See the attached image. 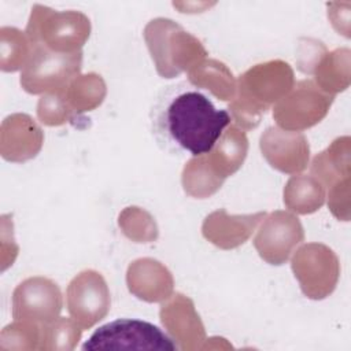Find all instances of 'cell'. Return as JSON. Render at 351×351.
I'll list each match as a JSON object with an SVG mask.
<instances>
[{"instance_id":"obj_11","label":"cell","mask_w":351,"mask_h":351,"mask_svg":"<svg viewBox=\"0 0 351 351\" xmlns=\"http://www.w3.org/2000/svg\"><path fill=\"white\" fill-rule=\"evenodd\" d=\"M63 299L58 284L47 277H29L12 292V318L44 325L56 319Z\"/></svg>"},{"instance_id":"obj_29","label":"cell","mask_w":351,"mask_h":351,"mask_svg":"<svg viewBox=\"0 0 351 351\" xmlns=\"http://www.w3.org/2000/svg\"><path fill=\"white\" fill-rule=\"evenodd\" d=\"M350 185L351 177L336 182L328 192V207L339 221H350Z\"/></svg>"},{"instance_id":"obj_8","label":"cell","mask_w":351,"mask_h":351,"mask_svg":"<svg viewBox=\"0 0 351 351\" xmlns=\"http://www.w3.org/2000/svg\"><path fill=\"white\" fill-rule=\"evenodd\" d=\"M335 96L324 92L311 80L298 81L292 89L273 106V119L278 128L302 132L319 123Z\"/></svg>"},{"instance_id":"obj_23","label":"cell","mask_w":351,"mask_h":351,"mask_svg":"<svg viewBox=\"0 0 351 351\" xmlns=\"http://www.w3.org/2000/svg\"><path fill=\"white\" fill-rule=\"evenodd\" d=\"M106 95V82L101 75L96 73L77 75L64 89V96L77 115L97 108Z\"/></svg>"},{"instance_id":"obj_30","label":"cell","mask_w":351,"mask_h":351,"mask_svg":"<svg viewBox=\"0 0 351 351\" xmlns=\"http://www.w3.org/2000/svg\"><path fill=\"white\" fill-rule=\"evenodd\" d=\"M328 52L326 47L313 38H304L300 41L298 49V67L300 71L306 74H313L314 67L319 62V59Z\"/></svg>"},{"instance_id":"obj_6","label":"cell","mask_w":351,"mask_h":351,"mask_svg":"<svg viewBox=\"0 0 351 351\" xmlns=\"http://www.w3.org/2000/svg\"><path fill=\"white\" fill-rule=\"evenodd\" d=\"M291 267L304 296L313 300L328 298L340 277V262L332 248L322 243H307L296 250Z\"/></svg>"},{"instance_id":"obj_18","label":"cell","mask_w":351,"mask_h":351,"mask_svg":"<svg viewBox=\"0 0 351 351\" xmlns=\"http://www.w3.org/2000/svg\"><path fill=\"white\" fill-rule=\"evenodd\" d=\"M351 140L348 136L337 137L332 144L314 156L310 171L325 188L351 177Z\"/></svg>"},{"instance_id":"obj_17","label":"cell","mask_w":351,"mask_h":351,"mask_svg":"<svg viewBox=\"0 0 351 351\" xmlns=\"http://www.w3.org/2000/svg\"><path fill=\"white\" fill-rule=\"evenodd\" d=\"M247 152L248 138L245 132L236 125H229L214 147L204 155L213 170L226 180L243 166Z\"/></svg>"},{"instance_id":"obj_19","label":"cell","mask_w":351,"mask_h":351,"mask_svg":"<svg viewBox=\"0 0 351 351\" xmlns=\"http://www.w3.org/2000/svg\"><path fill=\"white\" fill-rule=\"evenodd\" d=\"M188 81L221 101H230L236 93V78L230 69L217 59H203L188 71Z\"/></svg>"},{"instance_id":"obj_16","label":"cell","mask_w":351,"mask_h":351,"mask_svg":"<svg viewBox=\"0 0 351 351\" xmlns=\"http://www.w3.org/2000/svg\"><path fill=\"white\" fill-rule=\"evenodd\" d=\"M129 292L148 303L165 302L173 295L174 278L170 270L154 258H140L128 266Z\"/></svg>"},{"instance_id":"obj_27","label":"cell","mask_w":351,"mask_h":351,"mask_svg":"<svg viewBox=\"0 0 351 351\" xmlns=\"http://www.w3.org/2000/svg\"><path fill=\"white\" fill-rule=\"evenodd\" d=\"M41 325L27 321H16L7 325L0 333L1 350H38Z\"/></svg>"},{"instance_id":"obj_5","label":"cell","mask_w":351,"mask_h":351,"mask_svg":"<svg viewBox=\"0 0 351 351\" xmlns=\"http://www.w3.org/2000/svg\"><path fill=\"white\" fill-rule=\"evenodd\" d=\"M82 52L58 53L33 47L32 56L21 73V86L30 95L60 92L80 75Z\"/></svg>"},{"instance_id":"obj_3","label":"cell","mask_w":351,"mask_h":351,"mask_svg":"<svg viewBox=\"0 0 351 351\" xmlns=\"http://www.w3.org/2000/svg\"><path fill=\"white\" fill-rule=\"evenodd\" d=\"M144 40L156 73L163 78L178 77L207 56L200 40L167 18L149 21L144 29Z\"/></svg>"},{"instance_id":"obj_15","label":"cell","mask_w":351,"mask_h":351,"mask_svg":"<svg viewBox=\"0 0 351 351\" xmlns=\"http://www.w3.org/2000/svg\"><path fill=\"white\" fill-rule=\"evenodd\" d=\"M265 215V211L230 215L225 208H219L204 218L202 234L221 250H233L243 245L252 236Z\"/></svg>"},{"instance_id":"obj_26","label":"cell","mask_w":351,"mask_h":351,"mask_svg":"<svg viewBox=\"0 0 351 351\" xmlns=\"http://www.w3.org/2000/svg\"><path fill=\"white\" fill-rule=\"evenodd\" d=\"M118 225L122 233L134 243H152L158 239V225L144 208L132 206L121 211Z\"/></svg>"},{"instance_id":"obj_10","label":"cell","mask_w":351,"mask_h":351,"mask_svg":"<svg viewBox=\"0 0 351 351\" xmlns=\"http://www.w3.org/2000/svg\"><path fill=\"white\" fill-rule=\"evenodd\" d=\"M304 240V230L299 218L284 210L266 214L254 239L259 256L274 266L284 265L295 248Z\"/></svg>"},{"instance_id":"obj_4","label":"cell","mask_w":351,"mask_h":351,"mask_svg":"<svg viewBox=\"0 0 351 351\" xmlns=\"http://www.w3.org/2000/svg\"><path fill=\"white\" fill-rule=\"evenodd\" d=\"M33 47L58 53L80 52L90 34V21L80 11H53L36 4L26 26Z\"/></svg>"},{"instance_id":"obj_20","label":"cell","mask_w":351,"mask_h":351,"mask_svg":"<svg viewBox=\"0 0 351 351\" xmlns=\"http://www.w3.org/2000/svg\"><path fill=\"white\" fill-rule=\"evenodd\" d=\"M325 197V186L311 174L292 176L284 186V204L295 214L315 213L324 206Z\"/></svg>"},{"instance_id":"obj_12","label":"cell","mask_w":351,"mask_h":351,"mask_svg":"<svg viewBox=\"0 0 351 351\" xmlns=\"http://www.w3.org/2000/svg\"><path fill=\"white\" fill-rule=\"evenodd\" d=\"M159 318L178 350H202L206 329L191 298L180 292L173 293L160 306Z\"/></svg>"},{"instance_id":"obj_7","label":"cell","mask_w":351,"mask_h":351,"mask_svg":"<svg viewBox=\"0 0 351 351\" xmlns=\"http://www.w3.org/2000/svg\"><path fill=\"white\" fill-rule=\"evenodd\" d=\"M82 350H178L158 326L141 319L121 318L96 329Z\"/></svg>"},{"instance_id":"obj_1","label":"cell","mask_w":351,"mask_h":351,"mask_svg":"<svg viewBox=\"0 0 351 351\" xmlns=\"http://www.w3.org/2000/svg\"><path fill=\"white\" fill-rule=\"evenodd\" d=\"M156 107L155 126L160 137L174 148L193 156L207 154L230 125L226 110H218L200 90L170 86Z\"/></svg>"},{"instance_id":"obj_24","label":"cell","mask_w":351,"mask_h":351,"mask_svg":"<svg viewBox=\"0 0 351 351\" xmlns=\"http://www.w3.org/2000/svg\"><path fill=\"white\" fill-rule=\"evenodd\" d=\"M33 52V45L26 33L16 27H1L0 30V69L16 71L26 66Z\"/></svg>"},{"instance_id":"obj_2","label":"cell","mask_w":351,"mask_h":351,"mask_svg":"<svg viewBox=\"0 0 351 351\" xmlns=\"http://www.w3.org/2000/svg\"><path fill=\"white\" fill-rule=\"evenodd\" d=\"M293 85V70L287 62L274 59L258 63L239 77L234 97L229 103V115L240 129H255L262 115Z\"/></svg>"},{"instance_id":"obj_28","label":"cell","mask_w":351,"mask_h":351,"mask_svg":"<svg viewBox=\"0 0 351 351\" xmlns=\"http://www.w3.org/2000/svg\"><path fill=\"white\" fill-rule=\"evenodd\" d=\"M75 115L64 96V90L45 93L37 103V118L47 126L64 125Z\"/></svg>"},{"instance_id":"obj_14","label":"cell","mask_w":351,"mask_h":351,"mask_svg":"<svg viewBox=\"0 0 351 351\" xmlns=\"http://www.w3.org/2000/svg\"><path fill=\"white\" fill-rule=\"evenodd\" d=\"M44 133L27 114L8 115L0 129V152L5 160L22 163L33 159L43 147Z\"/></svg>"},{"instance_id":"obj_21","label":"cell","mask_w":351,"mask_h":351,"mask_svg":"<svg viewBox=\"0 0 351 351\" xmlns=\"http://www.w3.org/2000/svg\"><path fill=\"white\" fill-rule=\"evenodd\" d=\"M351 51L348 48H337L326 52L313 70L314 82L319 89L329 95H336L350 86L351 80Z\"/></svg>"},{"instance_id":"obj_9","label":"cell","mask_w":351,"mask_h":351,"mask_svg":"<svg viewBox=\"0 0 351 351\" xmlns=\"http://www.w3.org/2000/svg\"><path fill=\"white\" fill-rule=\"evenodd\" d=\"M66 306L70 317L89 329L106 318L111 307L110 289L104 277L92 269L78 273L67 285Z\"/></svg>"},{"instance_id":"obj_13","label":"cell","mask_w":351,"mask_h":351,"mask_svg":"<svg viewBox=\"0 0 351 351\" xmlns=\"http://www.w3.org/2000/svg\"><path fill=\"white\" fill-rule=\"evenodd\" d=\"M259 148L267 163L285 174L303 171L310 159V145L302 132L267 128L259 140Z\"/></svg>"},{"instance_id":"obj_25","label":"cell","mask_w":351,"mask_h":351,"mask_svg":"<svg viewBox=\"0 0 351 351\" xmlns=\"http://www.w3.org/2000/svg\"><path fill=\"white\" fill-rule=\"evenodd\" d=\"M82 328L70 317H58L52 322L41 325L38 350L70 351L74 350L82 336Z\"/></svg>"},{"instance_id":"obj_22","label":"cell","mask_w":351,"mask_h":351,"mask_svg":"<svg viewBox=\"0 0 351 351\" xmlns=\"http://www.w3.org/2000/svg\"><path fill=\"white\" fill-rule=\"evenodd\" d=\"M221 178L210 166L206 155L192 156L184 166L181 174V184L186 195L196 199H206L218 192L223 184Z\"/></svg>"}]
</instances>
